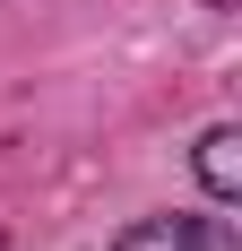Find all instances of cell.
Masks as SVG:
<instances>
[{
    "instance_id": "6da1fadb",
    "label": "cell",
    "mask_w": 242,
    "mask_h": 251,
    "mask_svg": "<svg viewBox=\"0 0 242 251\" xmlns=\"http://www.w3.org/2000/svg\"><path fill=\"white\" fill-rule=\"evenodd\" d=\"M113 251H234V234L217 217H139V226H121Z\"/></svg>"
},
{
    "instance_id": "7a4b0ae2",
    "label": "cell",
    "mask_w": 242,
    "mask_h": 251,
    "mask_svg": "<svg viewBox=\"0 0 242 251\" xmlns=\"http://www.w3.org/2000/svg\"><path fill=\"white\" fill-rule=\"evenodd\" d=\"M199 182H208V200H242V130L199 139Z\"/></svg>"
},
{
    "instance_id": "3957f363",
    "label": "cell",
    "mask_w": 242,
    "mask_h": 251,
    "mask_svg": "<svg viewBox=\"0 0 242 251\" xmlns=\"http://www.w3.org/2000/svg\"><path fill=\"white\" fill-rule=\"evenodd\" d=\"M208 9H234V0H208Z\"/></svg>"
}]
</instances>
